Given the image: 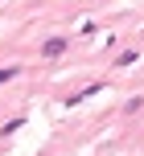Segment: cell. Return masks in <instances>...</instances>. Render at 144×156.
<instances>
[{
  "mask_svg": "<svg viewBox=\"0 0 144 156\" xmlns=\"http://www.w3.org/2000/svg\"><path fill=\"white\" fill-rule=\"evenodd\" d=\"M115 62H120V66H132V62H136V49H124V54L115 58Z\"/></svg>",
  "mask_w": 144,
  "mask_h": 156,
  "instance_id": "3",
  "label": "cell"
},
{
  "mask_svg": "<svg viewBox=\"0 0 144 156\" xmlns=\"http://www.w3.org/2000/svg\"><path fill=\"white\" fill-rule=\"evenodd\" d=\"M8 78H16V66H4L0 70V82H8Z\"/></svg>",
  "mask_w": 144,
  "mask_h": 156,
  "instance_id": "4",
  "label": "cell"
},
{
  "mask_svg": "<svg viewBox=\"0 0 144 156\" xmlns=\"http://www.w3.org/2000/svg\"><path fill=\"white\" fill-rule=\"evenodd\" d=\"M95 90H103V82H91L87 90H78V94H70V99H66V107H74V103H82V99H91V94Z\"/></svg>",
  "mask_w": 144,
  "mask_h": 156,
  "instance_id": "2",
  "label": "cell"
},
{
  "mask_svg": "<svg viewBox=\"0 0 144 156\" xmlns=\"http://www.w3.org/2000/svg\"><path fill=\"white\" fill-rule=\"evenodd\" d=\"M41 54H45V58H62L66 54V37H49L45 45H41Z\"/></svg>",
  "mask_w": 144,
  "mask_h": 156,
  "instance_id": "1",
  "label": "cell"
}]
</instances>
